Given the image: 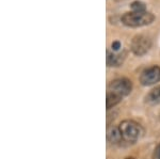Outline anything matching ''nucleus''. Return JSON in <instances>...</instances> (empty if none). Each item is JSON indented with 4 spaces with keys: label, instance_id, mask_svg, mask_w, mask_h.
Instances as JSON below:
<instances>
[{
    "label": "nucleus",
    "instance_id": "2",
    "mask_svg": "<svg viewBox=\"0 0 160 159\" xmlns=\"http://www.w3.org/2000/svg\"><path fill=\"white\" fill-rule=\"evenodd\" d=\"M118 129H120L122 139L127 142H136L142 134L140 125L131 120L123 121L118 126Z\"/></svg>",
    "mask_w": 160,
    "mask_h": 159
},
{
    "label": "nucleus",
    "instance_id": "13",
    "mask_svg": "<svg viewBox=\"0 0 160 159\" xmlns=\"http://www.w3.org/2000/svg\"><path fill=\"white\" fill-rule=\"evenodd\" d=\"M126 159H135L133 157H128V158H126Z\"/></svg>",
    "mask_w": 160,
    "mask_h": 159
},
{
    "label": "nucleus",
    "instance_id": "5",
    "mask_svg": "<svg viewBox=\"0 0 160 159\" xmlns=\"http://www.w3.org/2000/svg\"><path fill=\"white\" fill-rule=\"evenodd\" d=\"M160 81V67L157 65L151 66L141 73L140 82L143 86H152Z\"/></svg>",
    "mask_w": 160,
    "mask_h": 159
},
{
    "label": "nucleus",
    "instance_id": "10",
    "mask_svg": "<svg viewBox=\"0 0 160 159\" xmlns=\"http://www.w3.org/2000/svg\"><path fill=\"white\" fill-rule=\"evenodd\" d=\"M131 10L132 12H146V6L145 3L141 1H135L131 3Z\"/></svg>",
    "mask_w": 160,
    "mask_h": 159
},
{
    "label": "nucleus",
    "instance_id": "7",
    "mask_svg": "<svg viewBox=\"0 0 160 159\" xmlns=\"http://www.w3.org/2000/svg\"><path fill=\"white\" fill-rule=\"evenodd\" d=\"M146 102L149 105H158L160 104V87H156L152 90L146 96Z\"/></svg>",
    "mask_w": 160,
    "mask_h": 159
},
{
    "label": "nucleus",
    "instance_id": "8",
    "mask_svg": "<svg viewBox=\"0 0 160 159\" xmlns=\"http://www.w3.org/2000/svg\"><path fill=\"white\" fill-rule=\"evenodd\" d=\"M122 97L118 94H114L112 92H107V98H106V105H107V109H111L112 107H114L115 105H118L121 102Z\"/></svg>",
    "mask_w": 160,
    "mask_h": 159
},
{
    "label": "nucleus",
    "instance_id": "6",
    "mask_svg": "<svg viewBox=\"0 0 160 159\" xmlns=\"http://www.w3.org/2000/svg\"><path fill=\"white\" fill-rule=\"evenodd\" d=\"M124 56H125V53L122 55V53H120V55H117V53H113L111 52V51L108 50L107 51V64L108 66H120L121 64L123 63L124 61Z\"/></svg>",
    "mask_w": 160,
    "mask_h": 159
},
{
    "label": "nucleus",
    "instance_id": "1",
    "mask_svg": "<svg viewBox=\"0 0 160 159\" xmlns=\"http://www.w3.org/2000/svg\"><path fill=\"white\" fill-rule=\"evenodd\" d=\"M122 22L127 27L137 28L148 26L154 22L155 16L149 12H128L122 16Z\"/></svg>",
    "mask_w": 160,
    "mask_h": 159
},
{
    "label": "nucleus",
    "instance_id": "9",
    "mask_svg": "<svg viewBox=\"0 0 160 159\" xmlns=\"http://www.w3.org/2000/svg\"><path fill=\"white\" fill-rule=\"evenodd\" d=\"M108 140L110 141V142L112 143H117L121 139H122V136H121V132H120V129L118 128H110L109 130H108Z\"/></svg>",
    "mask_w": 160,
    "mask_h": 159
},
{
    "label": "nucleus",
    "instance_id": "3",
    "mask_svg": "<svg viewBox=\"0 0 160 159\" xmlns=\"http://www.w3.org/2000/svg\"><path fill=\"white\" fill-rule=\"evenodd\" d=\"M131 90H132V83L127 78L115 79V80L111 81L109 86H108V91L118 94L121 97L128 95L131 92Z\"/></svg>",
    "mask_w": 160,
    "mask_h": 159
},
{
    "label": "nucleus",
    "instance_id": "11",
    "mask_svg": "<svg viewBox=\"0 0 160 159\" xmlns=\"http://www.w3.org/2000/svg\"><path fill=\"white\" fill-rule=\"evenodd\" d=\"M153 159H160V143L155 148L153 154Z\"/></svg>",
    "mask_w": 160,
    "mask_h": 159
},
{
    "label": "nucleus",
    "instance_id": "4",
    "mask_svg": "<svg viewBox=\"0 0 160 159\" xmlns=\"http://www.w3.org/2000/svg\"><path fill=\"white\" fill-rule=\"evenodd\" d=\"M152 46V41L151 38L146 35L139 34L136 35L131 41V50L136 56H144L146 52L149 50Z\"/></svg>",
    "mask_w": 160,
    "mask_h": 159
},
{
    "label": "nucleus",
    "instance_id": "12",
    "mask_svg": "<svg viewBox=\"0 0 160 159\" xmlns=\"http://www.w3.org/2000/svg\"><path fill=\"white\" fill-rule=\"evenodd\" d=\"M111 47H112V50L118 51V50L121 48V43L118 42V41H115V42H113V43H112V45H111Z\"/></svg>",
    "mask_w": 160,
    "mask_h": 159
}]
</instances>
